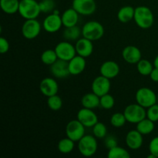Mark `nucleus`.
<instances>
[{
  "label": "nucleus",
  "mask_w": 158,
  "mask_h": 158,
  "mask_svg": "<svg viewBox=\"0 0 158 158\" xmlns=\"http://www.w3.org/2000/svg\"><path fill=\"white\" fill-rule=\"evenodd\" d=\"M84 125L77 119L70 120L66 127V135L75 142H78L85 135Z\"/></svg>",
  "instance_id": "nucleus-7"
},
{
  "label": "nucleus",
  "mask_w": 158,
  "mask_h": 158,
  "mask_svg": "<svg viewBox=\"0 0 158 158\" xmlns=\"http://www.w3.org/2000/svg\"><path fill=\"white\" fill-rule=\"evenodd\" d=\"M135 99L138 104L146 109L157 102V97L154 91L148 87H141L137 89Z\"/></svg>",
  "instance_id": "nucleus-6"
},
{
  "label": "nucleus",
  "mask_w": 158,
  "mask_h": 158,
  "mask_svg": "<svg viewBox=\"0 0 158 158\" xmlns=\"http://www.w3.org/2000/svg\"><path fill=\"white\" fill-rule=\"evenodd\" d=\"M157 102H158V97H157Z\"/></svg>",
  "instance_id": "nucleus-42"
},
{
  "label": "nucleus",
  "mask_w": 158,
  "mask_h": 158,
  "mask_svg": "<svg viewBox=\"0 0 158 158\" xmlns=\"http://www.w3.org/2000/svg\"><path fill=\"white\" fill-rule=\"evenodd\" d=\"M19 13L25 19H37L41 13L40 2L36 0H20Z\"/></svg>",
  "instance_id": "nucleus-3"
},
{
  "label": "nucleus",
  "mask_w": 158,
  "mask_h": 158,
  "mask_svg": "<svg viewBox=\"0 0 158 158\" xmlns=\"http://www.w3.org/2000/svg\"><path fill=\"white\" fill-rule=\"evenodd\" d=\"M147 118L150 119L153 122L158 121V104L152 105L147 110Z\"/></svg>",
  "instance_id": "nucleus-36"
},
{
  "label": "nucleus",
  "mask_w": 158,
  "mask_h": 158,
  "mask_svg": "<svg viewBox=\"0 0 158 158\" xmlns=\"http://www.w3.org/2000/svg\"><path fill=\"white\" fill-rule=\"evenodd\" d=\"M79 15L80 14L73 7L66 9L61 15L63 25L65 27H70L77 25L79 21Z\"/></svg>",
  "instance_id": "nucleus-21"
},
{
  "label": "nucleus",
  "mask_w": 158,
  "mask_h": 158,
  "mask_svg": "<svg viewBox=\"0 0 158 158\" xmlns=\"http://www.w3.org/2000/svg\"><path fill=\"white\" fill-rule=\"evenodd\" d=\"M74 146H75V141L66 137L59 141L58 150L61 154H67L73 151Z\"/></svg>",
  "instance_id": "nucleus-27"
},
{
  "label": "nucleus",
  "mask_w": 158,
  "mask_h": 158,
  "mask_svg": "<svg viewBox=\"0 0 158 158\" xmlns=\"http://www.w3.org/2000/svg\"><path fill=\"white\" fill-rule=\"evenodd\" d=\"M143 136L137 129L130 131L126 136L127 146L131 150L140 149L143 143Z\"/></svg>",
  "instance_id": "nucleus-19"
},
{
  "label": "nucleus",
  "mask_w": 158,
  "mask_h": 158,
  "mask_svg": "<svg viewBox=\"0 0 158 158\" xmlns=\"http://www.w3.org/2000/svg\"><path fill=\"white\" fill-rule=\"evenodd\" d=\"M39 2L40 10L43 13H52L54 9H56L55 0H41Z\"/></svg>",
  "instance_id": "nucleus-35"
},
{
  "label": "nucleus",
  "mask_w": 158,
  "mask_h": 158,
  "mask_svg": "<svg viewBox=\"0 0 158 158\" xmlns=\"http://www.w3.org/2000/svg\"><path fill=\"white\" fill-rule=\"evenodd\" d=\"M154 66L148 60L141 59L137 63V69L139 73L142 76H150Z\"/></svg>",
  "instance_id": "nucleus-28"
},
{
  "label": "nucleus",
  "mask_w": 158,
  "mask_h": 158,
  "mask_svg": "<svg viewBox=\"0 0 158 158\" xmlns=\"http://www.w3.org/2000/svg\"><path fill=\"white\" fill-rule=\"evenodd\" d=\"M97 137L89 134H85L78 141V150L80 154L86 157H92L98 148Z\"/></svg>",
  "instance_id": "nucleus-4"
},
{
  "label": "nucleus",
  "mask_w": 158,
  "mask_h": 158,
  "mask_svg": "<svg viewBox=\"0 0 158 158\" xmlns=\"http://www.w3.org/2000/svg\"><path fill=\"white\" fill-rule=\"evenodd\" d=\"M150 154H152L156 158H158V136L154 137L149 144Z\"/></svg>",
  "instance_id": "nucleus-37"
},
{
  "label": "nucleus",
  "mask_w": 158,
  "mask_h": 158,
  "mask_svg": "<svg viewBox=\"0 0 158 158\" xmlns=\"http://www.w3.org/2000/svg\"><path fill=\"white\" fill-rule=\"evenodd\" d=\"M145 109L146 108L140 106L137 103L128 105L123 111L127 121L137 124L147 117V110Z\"/></svg>",
  "instance_id": "nucleus-5"
},
{
  "label": "nucleus",
  "mask_w": 158,
  "mask_h": 158,
  "mask_svg": "<svg viewBox=\"0 0 158 158\" xmlns=\"http://www.w3.org/2000/svg\"><path fill=\"white\" fill-rule=\"evenodd\" d=\"M110 88V80L102 75L96 77L93 80L92 85H91L92 92H94L100 97L105 94H109Z\"/></svg>",
  "instance_id": "nucleus-11"
},
{
  "label": "nucleus",
  "mask_w": 158,
  "mask_h": 158,
  "mask_svg": "<svg viewBox=\"0 0 158 158\" xmlns=\"http://www.w3.org/2000/svg\"><path fill=\"white\" fill-rule=\"evenodd\" d=\"M155 124L154 122L148 118H144L137 123V130L143 135H148L154 131Z\"/></svg>",
  "instance_id": "nucleus-26"
},
{
  "label": "nucleus",
  "mask_w": 158,
  "mask_h": 158,
  "mask_svg": "<svg viewBox=\"0 0 158 158\" xmlns=\"http://www.w3.org/2000/svg\"><path fill=\"white\" fill-rule=\"evenodd\" d=\"M127 119L123 113L117 112L113 114L110 117V123L116 128H120L127 123Z\"/></svg>",
  "instance_id": "nucleus-32"
},
{
  "label": "nucleus",
  "mask_w": 158,
  "mask_h": 158,
  "mask_svg": "<svg viewBox=\"0 0 158 158\" xmlns=\"http://www.w3.org/2000/svg\"><path fill=\"white\" fill-rule=\"evenodd\" d=\"M77 120H80L85 127H93L98 122V117L92 109L83 107L77 113Z\"/></svg>",
  "instance_id": "nucleus-14"
},
{
  "label": "nucleus",
  "mask_w": 158,
  "mask_h": 158,
  "mask_svg": "<svg viewBox=\"0 0 158 158\" xmlns=\"http://www.w3.org/2000/svg\"><path fill=\"white\" fill-rule=\"evenodd\" d=\"M19 0H0V6L5 13L12 15L19 12Z\"/></svg>",
  "instance_id": "nucleus-25"
},
{
  "label": "nucleus",
  "mask_w": 158,
  "mask_h": 158,
  "mask_svg": "<svg viewBox=\"0 0 158 158\" xmlns=\"http://www.w3.org/2000/svg\"><path fill=\"white\" fill-rule=\"evenodd\" d=\"M82 35V28L80 29L77 25L70 27H65L63 36L66 41H77Z\"/></svg>",
  "instance_id": "nucleus-24"
},
{
  "label": "nucleus",
  "mask_w": 158,
  "mask_h": 158,
  "mask_svg": "<svg viewBox=\"0 0 158 158\" xmlns=\"http://www.w3.org/2000/svg\"><path fill=\"white\" fill-rule=\"evenodd\" d=\"M72 7L82 15H90L95 12L97 4L95 0H73Z\"/></svg>",
  "instance_id": "nucleus-10"
},
{
  "label": "nucleus",
  "mask_w": 158,
  "mask_h": 158,
  "mask_svg": "<svg viewBox=\"0 0 158 158\" xmlns=\"http://www.w3.org/2000/svg\"><path fill=\"white\" fill-rule=\"evenodd\" d=\"M150 77H151V80L154 82H156L157 83L158 82V68L154 67L153 69L152 72L150 74Z\"/></svg>",
  "instance_id": "nucleus-40"
},
{
  "label": "nucleus",
  "mask_w": 158,
  "mask_h": 158,
  "mask_svg": "<svg viewBox=\"0 0 158 158\" xmlns=\"http://www.w3.org/2000/svg\"><path fill=\"white\" fill-rule=\"evenodd\" d=\"M69 70L70 75L77 76L81 74L84 71L86 66V58L81 56L76 55L69 62Z\"/></svg>",
  "instance_id": "nucleus-20"
},
{
  "label": "nucleus",
  "mask_w": 158,
  "mask_h": 158,
  "mask_svg": "<svg viewBox=\"0 0 158 158\" xmlns=\"http://www.w3.org/2000/svg\"><path fill=\"white\" fill-rule=\"evenodd\" d=\"M41 24L36 19H26L22 26V34L27 40H33L41 32Z\"/></svg>",
  "instance_id": "nucleus-8"
},
{
  "label": "nucleus",
  "mask_w": 158,
  "mask_h": 158,
  "mask_svg": "<svg viewBox=\"0 0 158 158\" xmlns=\"http://www.w3.org/2000/svg\"><path fill=\"white\" fill-rule=\"evenodd\" d=\"M9 43L6 38L1 37L0 38V52L2 54H5L9 51Z\"/></svg>",
  "instance_id": "nucleus-39"
},
{
  "label": "nucleus",
  "mask_w": 158,
  "mask_h": 158,
  "mask_svg": "<svg viewBox=\"0 0 158 158\" xmlns=\"http://www.w3.org/2000/svg\"><path fill=\"white\" fill-rule=\"evenodd\" d=\"M40 60L42 63L44 64L51 66L58 60V56H57L55 49H46L43 51V53L41 54Z\"/></svg>",
  "instance_id": "nucleus-30"
},
{
  "label": "nucleus",
  "mask_w": 158,
  "mask_h": 158,
  "mask_svg": "<svg viewBox=\"0 0 158 158\" xmlns=\"http://www.w3.org/2000/svg\"><path fill=\"white\" fill-rule=\"evenodd\" d=\"M63 26V22H62L60 15L49 13V15H48L43 20V29L49 33H54V32H58Z\"/></svg>",
  "instance_id": "nucleus-12"
},
{
  "label": "nucleus",
  "mask_w": 158,
  "mask_h": 158,
  "mask_svg": "<svg viewBox=\"0 0 158 158\" xmlns=\"http://www.w3.org/2000/svg\"><path fill=\"white\" fill-rule=\"evenodd\" d=\"M108 158H130L131 154L125 148L119 147L118 145L108 151Z\"/></svg>",
  "instance_id": "nucleus-29"
},
{
  "label": "nucleus",
  "mask_w": 158,
  "mask_h": 158,
  "mask_svg": "<svg viewBox=\"0 0 158 158\" xmlns=\"http://www.w3.org/2000/svg\"><path fill=\"white\" fill-rule=\"evenodd\" d=\"M154 67L158 68V55L155 57V59H154Z\"/></svg>",
  "instance_id": "nucleus-41"
},
{
  "label": "nucleus",
  "mask_w": 158,
  "mask_h": 158,
  "mask_svg": "<svg viewBox=\"0 0 158 158\" xmlns=\"http://www.w3.org/2000/svg\"><path fill=\"white\" fill-rule=\"evenodd\" d=\"M104 27L97 21H89L82 27V36L91 41L100 40L104 35Z\"/></svg>",
  "instance_id": "nucleus-2"
},
{
  "label": "nucleus",
  "mask_w": 158,
  "mask_h": 158,
  "mask_svg": "<svg viewBox=\"0 0 158 158\" xmlns=\"http://www.w3.org/2000/svg\"><path fill=\"white\" fill-rule=\"evenodd\" d=\"M50 72L55 78L66 79L70 75L69 70V63L66 60L58 59L50 66Z\"/></svg>",
  "instance_id": "nucleus-13"
},
{
  "label": "nucleus",
  "mask_w": 158,
  "mask_h": 158,
  "mask_svg": "<svg viewBox=\"0 0 158 158\" xmlns=\"http://www.w3.org/2000/svg\"><path fill=\"white\" fill-rule=\"evenodd\" d=\"M100 75L106 77V78L112 80L117 77L120 73V66L118 63L113 60H107L105 61L100 66Z\"/></svg>",
  "instance_id": "nucleus-18"
},
{
  "label": "nucleus",
  "mask_w": 158,
  "mask_h": 158,
  "mask_svg": "<svg viewBox=\"0 0 158 158\" xmlns=\"http://www.w3.org/2000/svg\"><path fill=\"white\" fill-rule=\"evenodd\" d=\"M134 20L137 26L143 29L151 28L154 23V16L152 11L148 6H140L135 8Z\"/></svg>",
  "instance_id": "nucleus-1"
},
{
  "label": "nucleus",
  "mask_w": 158,
  "mask_h": 158,
  "mask_svg": "<svg viewBox=\"0 0 158 158\" xmlns=\"http://www.w3.org/2000/svg\"><path fill=\"white\" fill-rule=\"evenodd\" d=\"M55 51L58 59L69 62L77 55L75 46L69 41H62L56 46Z\"/></svg>",
  "instance_id": "nucleus-9"
},
{
  "label": "nucleus",
  "mask_w": 158,
  "mask_h": 158,
  "mask_svg": "<svg viewBox=\"0 0 158 158\" xmlns=\"http://www.w3.org/2000/svg\"><path fill=\"white\" fill-rule=\"evenodd\" d=\"M135 9L131 6H123L117 12V19L122 23H127L134 19Z\"/></svg>",
  "instance_id": "nucleus-23"
},
{
  "label": "nucleus",
  "mask_w": 158,
  "mask_h": 158,
  "mask_svg": "<svg viewBox=\"0 0 158 158\" xmlns=\"http://www.w3.org/2000/svg\"><path fill=\"white\" fill-rule=\"evenodd\" d=\"M75 48L77 55L81 56L84 58H87V57L90 56L92 55L93 52H94L93 41L86 38H84V37L80 38L76 42Z\"/></svg>",
  "instance_id": "nucleus-16"
},
{
  "label": "nucleus",
  "mask_w": 158,
  "mask_h": 158,
  "mask_svg": "<svg viewBox=\"0 0 158 158\" xmlns=\"http://www.w3.org/2000/svg\"><path fill=\"white\" fill-rule=\"evenodd\" d=\"M114 104H115V100L110 94H106L100 97V106L103 109H112L114 106Z\"/></svg>",
  "instance_id": "nucleus-33"
},
{
  "label": "nucleus",
  "mask_w": 158,
  "mask_h": 158,
  "mask_svg": "<svg viewBox=\"0 0 158 158\" xmlns=\"http://www.w3.org/2000/svg\"><path fill=\"white\" fill-rule=\"evenodd\" d=\"M81 104L85 108L95 109L100 106V97L94 92L88 93L82 97Z\"/></svg>",
  "instance_id": "nucleus-22"
},
{
  "label": "nucleus",
  "mask_w": 158,
  "mask_h": 158,
  "mask_svg": "<svg viewBox=\"0 0 158 158\" xmlns=\"http://www.w3.org/2000/svg\"><path fill=\"white\" fill-rule=\"evenodd\" d=\"M123 59L130 64H137L142 59L141 51L135 46H127L122 51Z\"/></svg>",
  "instance_id": "nucleus-17"
},
{
  "label": "nucleus",
  "mask_w": 158,
  "mask_h": 158,
  "mask_svg": "<svg viewBox=\"0 0 158 158\" xmlns=\"http://www.w3.org/2000/svg\"><path fill=\"white\" fill-rule=\"evenodd\" d=\"M47 105L50 110L53 111H58L63 106V100L57 94L49 97L47 99Z\"/></svg>",
  "instance_id": "nucleus-31"
},
{
  "label": "nucleus",
  "mask_w": 158,
  "mask_h": 158,
  "mask_svg": "<svg viewBox=\"0 0 158 158\" xmlns=\"http://www.w3.org/2000/svg\"><path fill=\"white\" fill-rule=\"evenodd\" d=\"M93 134L94 136L97 138H104L107 134V128L106 125L101 122H97L94 127H93Z\"/></svg>",
  "instance_id": "nucleus-34"
},
{
  "label": "nucleus",
  "mask_w": 158,
  "mask_h": 158,
  "mask_svg": "<svg viewBox=\"0 0 158 158\" xmlns=\"http://www.w3.org/2000/svg\"><path fill=\"white\" fill-rule=\"evenodd\" d=\"M104 144L108 150L117 146L118 145V141H117V137H115L113 135L106 137L104 140Z\"/></svg>",
  "instance_id": "nucleus-38"
},
{
  "label": "nucleus",
  "mask_w": 158,
  "mask_h": 158,
  "mask_svg": "<svg viewBox=\"0 0 158 158\" xmlns=\"http://www.w3.org/2000/svg\"><path fill=\"white\" fill-rule=\"evenodd\" d=\"M40 89L43 95L49 97L57 94L59 90V85L54 78L46 77L40 82Z\"/></svg>",
  "instance_id": "nucleus-15"
}]
</instances>
